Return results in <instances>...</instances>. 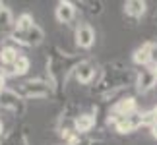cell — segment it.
I'll return each mask as SVG.
<instances>
[{"instance_id": "8fae6325", "label": "cell", "mask_w": 157, "mask_h": 145, "mask_svg": "<svg viewBox=\"0 0 157 145\" xmlns=\"http://www.w3.org/2000/svg\"><path fill=\"white\" fill-rule=\"evenodd\" d=\"M142 126V112H136L132 114V116H124L120 118L117 124H114V130L118 132V134H132L134 130H138Z\"/></svg>"}, {"instance_id": "5b68a950", "label": "cell", "mask_w": 157, "mask_h": 145, "mask_svg": "<svg viewBox=\"0 0 157 145\" xmlns=\"http://www.w3.org/2000/svg\"><path fill=\"white\" fill-rule=\"evenodd\" d=\"M20 95L23 99H49L51 95H54V91L47 80H31L21 85Z\"/></svg>"}, {"instance_id": "9c48e42d", "label": "cell", "mask_w": 157, "mask_h": 145, "mask_svg": "<svg viewBox=\"0 0 157 145\" xmlns=\"http://www.w3.org/2000/svg\"><path fill=\"white\" fill-rule=\"evenodd\" d=\"M95 74H97V66L91 60H80V64L74 68V76L82 85H89L95 80Z\"/></svg>"}, {"instance_id": "f1b7e54d", "label": "cell", "mask_w": 157, "mask_h": 145, "mask_svg": "<svg viewBox=\"0 0 157 145\" xmlns=\"http://www.w3.org/2000/svg\"><path fill=\"white\" fill-rule=\"evenodd\" d=\"M155 72H157V68H155Z\"/></svg>"}, {"instance_id": "2e32d148", "label": "cell", "mask_w": 157, "mask_h": 145, "mask_svg": "<svg viewBox=\"0 0 157 145\" xmlns=\"http://www.w3.org/2000/svg\"><path fill=\"white\" fill-rule=\"evenodd\" d=\"M16 29V20L12 16L10 8H4L0 12V35H12V31Z\"/></svg>"}, {"instance_id": "4316f807", "label": "cell", "mask_w": 157, "mask_h": 145, "mask_svg": "<svg viewBox=\"0 0 157 145\" xmlns=\"http://www.w3.org/2000/svg\"><path fill=\"white\" fill-rule=\"evenodd\" d=\"M153 112H155V116H157V106H155V108H153Z\"/></svg>"}, {"instance_id": "cb8c5ba5", "label": "cell", "mask_w": 157, "mask_h": 145, "mask_svg": "<svg viewBox=\"0 0 157 145\" xmlns=\"http://www.w3.org/2000/svg\"><path fill=\"white\" fill-rule=\"evenodd\" d=\"M149 130H151V136H153L155 139H157V122H155V124H153V126H151Z\"/></svg>"}, {"instance_id": "52a82bcc", "label": "cell", "mask_w": 157, "mask_h": 145, "mask_svg": "<svg viewBox=\"0 0 157 145\" xmlns=\"http://www.w3.org/2000/svg\"><path fill=\"white\" fill-rule=\"evenodd\" d=\"M136 91L138 93H147L157 85V72L153 66H146L136 74Z\"/></svg>"}, {"instance_id": "7a4b0ae2", "label": "cell", "mask_w": 157, "mask_h": 145, "mask_svg": "<svg viewBox=\"0 0 157 145\" xmlns=\"http://www.w3.org/2000/svg\"><path fill=\"white\" fill-rule=\"evenodd\" d=\"M136 81V76L122 64H107V68L103 70V76L97 83V93L101 95H113L120 91L122 87H126L128 83Z\"/></svg>"}, {"instance_id": "603a6c76", "label": "cell", "mask_w": 157, "mask_h": 145, "mask_svg": "<svg viewBox=\"0 0 157 145\" xmlns=\"http://www.w3.org/2000/svg\"><path fill=\"white\" fill-rule=\"evenodd\" d=\"M6 89V76L0 74V91H4Z\"/></svg>"}, {"instance_id": "484cf974", "label": "cell", "mask_w": 157, "mask_h": 145, "mask_svg": "<svg viewBox=\"0 0 157 145\" xmlns=\"http://www.w3.org/2000/svg\"><path fill=\"white\" fill-rule=\"evenodd\" d=\"M4 8H6V6H4V4H2V2H0V12H2V10H4Z\"/></svg>"}, {"instance_id": "44dd1931", "label": "cell", "mask_w": 157, "mask_h": 145, "mask_svg": "<svg viewBox=\"0 0 157 145\" xmlns=\"http://www.w3.org/2000/svg\"><path fill=\"white\" fill-rule=\"evenodd\" d=\"M149 64L157 68V43H151V46H149Z\"/></svg>"}, {"instance_id": "6da1fadb", "label": "cell", "mask_w": 157, "mask_h": 145, "mask_svg": "<svg viewBox=\"0 0 157 145\" xmlns=\"http://www.w3.org/2000/svg\"><path fill=\"white\" fill-rule=\"evenodd\" d=\"M78 64H80V60H76L68 52H60V50H56V54H51L47 58V81L51 83L54 95H60L64 91L68 74L74 72Z\"/></svg>"}, {"instance_id": "7402d4cb", "label": "cell", "mask_w": 157, "mask_h": 145, "mask_svg": "<svg viewBox=\"0 0 157 145\" xmlns=\"http://www.w3.org/2000/svg\"><path fill=\"white\" fill-rule=\"evenodd\" d=\"M76 145H107V141H103V139H80Z\"/></svg>"}, {"instance_id": "e0dca14e", "label": "cell", "mask_w": 157, "mask_h": 145, "mask_svg": "<svg viewBox=\"0 0 157 145\" xmlns=\"http://www.w3.org/2000/svg\"><path fill=\"white\" fill-rule=\"evenodd\" d=\"M149 46H151V43H144L142 46L136 48L134 54H132V60H134V64L142 66V68L149 66Z\"/></svg>"}, {"instance_id": "d4e9b609", "label": "cell", "mask_w": 157, "mask_h": 145, "mask_svg": "<svg viewBox=\"0 0 157 145\" xmlns=\"http://www.w3.org/2000/svg\"><path fill=\"white\" fill-rule=\"evenodd\" d=\"M2 132H4V126H2V120H0V136H2Z\"/></svg>"}, {"instance_id": "5bb4252c", "label": "cell", "mask_w": 157, "mask_h": 145, "mask_svg": "<svg viewBox=\"0 0 157 145\" xmlns=\"http://www.w3.org/2000/svg\"><path fill=\"white\" fill-rule=\"evenodd\" d=\"M29 68H31L29 58L21 54V56L17 58V62L12 66V68H2V70H0V74L6 76V77H8V76H25L27 72H29Z\"/></svg>"}, {"instance_id": "7c38bea8", "label": "cell", "mask_w": 157, "mask_h": 145, "mask_svg": "<svg viewBox=\"0 0 157 145\" xmlns=\"http://www.w3.org/2000/svg\"><path fill=\"white\" fill-rule=\"evenodd\" d=\"M95 124H97V116L91 114V112L76 114V118H74V130L78 134H87V132H91L95 128Z\"/></svg>"}, {"instance_id": "30bf717a", "label": "cell", "mask_w": 157, "mask_h": 145, "mask_svg": "<svg viewBox=\"0 0 157 145\" xmlns=\"http://www.w3.org/2000/svg\"><path fill=\"white\" fill-rule=\"evenodd\" d=\"M76 14H78V8L74 2H70V0H62V2L56 4V8H54V16H56V21L62 23V25H68L76 20Z\"/></svg>"}, {"instance_id": "d6986e66", "label": "cell", "mask_w": 157, "mask_h": 145, "mask_svg": "<svg viewBox=\"0 0 157 145\" xmlns=\"http://www.w3.org/2000/svg\"><path fill=\"white\" fill-rule=\"evenodd\" d=\"M35 25V21H33V16L31 14H21V16H17V20H16V29L14 31H20V33H25L27 29H31Z\"/></svg>"}, {"instance_id": "8992f818", "label": "cell", "mask_w": 157, "mask_h": 145, "mask_svg": "<svg viewBox=\"0 0 157 145\" xmlns=\"http://www.w3.org/2000/svg\"><path fill=\"white\" fill-rule=\"evenodd\" d=\"M10 41L20 46H39L41 43L45 41V31L41 29V25H35L31 29H27L25 33H20V31H12L10 35Z\"/></svg>"}, {"instance_id": "9a60e30c", "label": "cell", "mask_w": 157, "mask_h": 145, "mask_svg": "<svg viewBox=\"0 0 157 145\" xmlns=\"http://www.w3.org/2000/svg\"><path fill=\"white\" fill-rule=\"evenodd\" d=\"M146 10H147V4L144 0H128V2H124V14L128 17H134V20L142 17L146 14Z\"/></svg>"}, {"instance_id": "4fadbf2b", "label": "cell", "mask_w": 157, "mask_h": 145, "mask_svg": "<svg viewBox=\"0 0 157 145\" xmlns=\"http://www.w3.org/2000/svg\"><path fill=\"white\" fill-rule=\"evenodd\" d=\"M20 56H21V52L17 50L14 45L0 46V70H2V68H12V66L17 62Z\"/></svg>"}, {"instance_id": "ba28073f", "label": "cell", "mask_w": 157, "mask_h": 145, "mask_svg": "<svg viewBox=\"0 0 157 145\" xmlns=\"http://www.w3.org/2000/svg\"><path fill=\"white\" fill-rule=\"evenodd\" d=\"M74 37H76V45L80 48H86V50H87V48H91L95 45L97 33H95V29L91 27V23L83 21V23H80V25L76 27Z\"/></svg>"}, {"instance_id": "83f0119b", "label": "cell", "mask_w": 157, "mask_h": 145, "mask_svg": "<svg viewBox=\"0 0 157 145\" xmlns=\"http://www.w3.org/2000/svg\"><path fill=\"white\" fill-rule=\"evenodd\" d=\"M155 21H157V16H155Z\"/></svg>"}, {"instance_id": "ffe728a7", "label": "cell", "mask_w": 157, "mask_h": 145, "mask_svg": "<svg viewBox=\"0 0 157 145\" xmlns=\"http://www.w3.org/2000/svg\"><path fill=\"white\" fill-rule=\"evenodd\" d=\"M157 122V116H155V112L153 110H147V112H142V126H151Z\"/></svg>"}, {"instance_id": "277c9868", "label": "cell", "mask_w": 157, "mask_h": 145, "mask_svg": "<svg viewBox=\"0 0 157 145\" xmlns=\"http://www.w3.org/2000/svg\"><path fill=\"white\" fill-rule=\"evenodd\" d=\"M136 112H138V102H136L134 97H122V99H118L113 105L111 112H109V116H107V124L114 126L120 118L132 116V114H136Z\"/></svg>"}, {"instance_id": "3957f363", "label": "cell", "mask_w": 157, "mask_h": 145, "mask_svg": "<svg viewBox=\"0 0 157 145\" xmlns=\"http://www.w3.org/2000/svg\"><path fill=\"white\" fill-rule=\"evenodd\" d=\"M0 108L12 112L14 116H23L25 114V99L17 91L6 87L4 91H0Z\"/></svg>"}, {"instance_id": "ac0fdd59", "label": "cell", "mask_w": 157, "mask_h": 145, "mask_svg": "<svg viewBox=\"0 0 157 145\" xmlns=\"http://www.w3.org/2000/svg\"><path fill=\"white\" fill-rule=\"evenodd\" d=\"M0 145H31V143H29V137L23 130H14Z\"/></svg>"}]
</instances>
